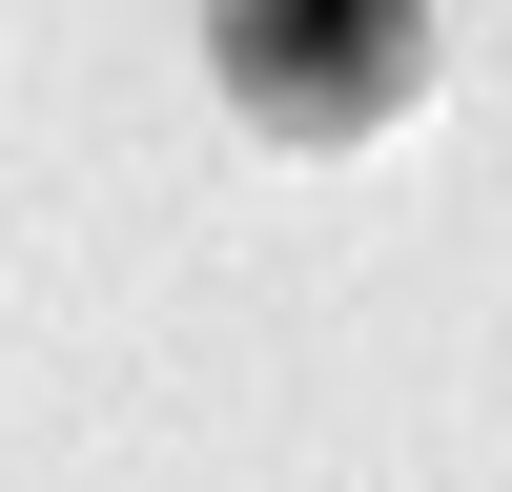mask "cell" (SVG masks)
Returning a JSON list of instances; mask_svg holds the SVG:
<instances>
[{"instance_id":"6da1fadb","label":"cell","mask_w":512,"mask_h":492,"mask_svg":"<svg viewBox=\"0 0 512 492\" xmlns=\"http://www.w3.org/2000/svg\"><path fill=\"white\" fill-rule=\"evenodd\" d=\"M205 62H226L246 123L328 144V123H390L410 62H431V0H205Z\"/></svg>"}]
</instances>
